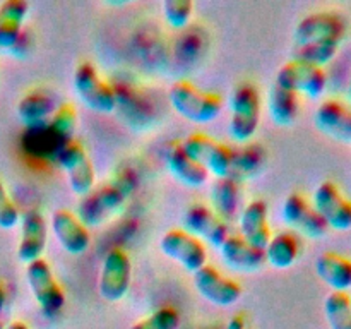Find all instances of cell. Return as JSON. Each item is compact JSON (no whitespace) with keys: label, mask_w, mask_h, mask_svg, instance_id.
<instances>
[{"label":"cell","mask_w":351,"mask_h":329,"mask_svg":"<svg viewBox=\"0 0 351 329\" xmlns=\"http://www.w3.org/2000/svg\"><path fill=\"white\" fill-rule=\"evenodd\" d=\"M139 184L136 170L123 168L122 171L110 178L108 182L101 184L99 187L93 188L88 195L82 197L77 208V218L86 226H98L115 212L123 208L134 191Z\"/></svg>","instance_id":"6da1fadb"},{"label":"cell","mask_w":351,"mask_h":329,"mask_svg":"<svg viewBox=\"0 0 351 329\" xmlns=\"http://www.w3.org/2000/svg\"><path fill=\"white\" fill-rule=\"evenodd\" d=\"M168 99L178 115L194 123L213 122L223 110V98L218 93L201 91L185 79L171 84Z\"/></svg>","instance_id":"7a4b0ae2"},{"label":"cell","mask_w":351,"mask_h":329,"mask_svg":"<svg viewBox=\"0 0 351 329\" xmlns=\"http://www.w3.org/2000/svg\"><path fill=\"white\" fill-rule=\"evenodd\" d=\"M230 113V136L237 143H249L256 136L261 122V95L256 86L242 82L233 89Z\"/></svg>","instance_id":"3957f363"},{"label":"cell","mask_w":351,"mask_h":329,"mask_svg":"<svg viewBox=\"0 0 351 329\" xmlns=\"http://www.w3.org/2000/svg\"><path fill=\"white\" fill-rule=\"evenodd\" d=\"M75 95L89 110L96 113H112L117 108V93L91 62H82L75 67L72 75Z\"/></svg>","instance_id":"277c9868"},{"label":"cell","mask_w":351,"mask_h":329,"mask_svg":"<svg viewBox=\"0 0 351 329\" xmlns=\"http://www.w3.org/2000/svg\"><path fill=\"white\" fill-rule=\"evenodd\" d=\"M26 281L38 307L47 317L57 315L65 305V293L55 280L50 264L41 257L26 264Z\"/></svg>","instance_id":"5b68a950"},{"label":"cell","mask_w":351,"mask_h":329,"mask_svg":"<svg viewBox=\"0 0 351 329\" xmlns=\"http://www.w3.org/2000/svg\"><path fill=\"white\" fill-rule=\"evenodd\" d=\"M274 84L308 99H319L328 88V74L321 67L290 60L280 67Z\"/></svg>","instance_id":"8992f818"},{"label":"cell","mask_w":351,"mask_h":329,"mask_svg":"<svg viewBox=\"0 0 351 329\" xmlns=\"http://www.w3.org/2000/svg\"><path fill=\"white\" fill-rule=\"evenodd\" d=\"M130 281H132V263L125 250L120 247L108 250L103 259L98 281V290L103 300L112 304L122 300L129 293Z\"/></svg>","instance_id":"52a82bcc"},{"label":"cell","mask_w":351,"mask_h":329,"mask_svg":"<svg viewBox=\"0 0 351 329\" xmlns=\"http://www.w3.org/2000/svg\"><path fill=\"white\" fill-rule=\"evenodd\" d=\"M348 31L345 17L338 12H312L297 24L293 31L295 47L319 43V41H338L341 43Z\"/></svg>","instance_id":"ba28073f"},{"label":"cell","mask_w":351,"mask_h":329,"mask_svg":"<svg viewBox=\"0 0 351 329\" xmlns=\"http://www.w3.org/2000/svg\"><path fill=\"white\" fill-rule=\"evenodd\" d=\"M180 146L189 156L194 158L199 164H202L208 173L215 175L216 178L230 175L233 149H230L223 143H218L206 134H192L187 139H184Z\"/></svg>","instance_id":"9c48e42d"},{"label":"cell","mask_w":351,"mask_h":329,"mask_svg":"<svg viewBox=\"0 0 351 329\" xmlns=\"http://www.w3.org/2000/svg\"><path fill=\"white\" fill-rule=\"evenodd\" d=\"M160 249L165 256L170 257L177 264H180L185 271L192 274L208 264V252H206L202 240L191 235L185 230H168L161 236Z\"/></svg>","instance_id":"30bf717a"},{"label":"cell","mask_w":351,"mask_h":329,"mask_svg":"<svg viewBox=\"0 0 351 329\" xmlns=\"http://www.w3.org/2000/svg\"><path fill=\"white\" fill-rule=\"evenodd\" d=\"M58 164L67 175L69 187L75 195L84 197L95 188V164L82 144L74 141L65 144L58 153Z\"/></svg>","instance_id":"8fae6325"},{"label":"cell","mask_w":351,"mask_h":329,"mask_svg":"<svg viewBox=\"0 0 351 329\" xmlns=\"http://www.w3.org/2000/svg\"><path fill=\"white\" fill-rule=\"evenodd\" d=\"M312 206L324 218L329 230L335 232L351 230V201L343 195L335 182L324 180L317 185L312 197Z\"/></svg>","instance_id":"7c38bea8"},{"label":"cell","mask_w":351,"mask_h":329,"mask_svg":"<svg viewBox=\"0 0 351 329\" xmlns=\"http://www.w3.org/2000/svg\"><path fill=\"white\" fill-rule=\"evenodd\" d=\"M283 221L308 239H324L329 233L328 223L314 209V206L298 192H291L281 208Z\"/></svg>","instance_id":"4fadbf2b"},{"label":"cell","mask_w":351,"mask_h":329,"mask_svg":"<svg viewBox=\"0 0 351 329\" xmlns=\"http://www.w3.org/2000/svg\"><path fill=\"white\" fill-rule=\"evenodd\" d=\"M194 284L197 293L216 307H232L242 297V287L209 264L195 271Z\"/></svg>","instance_id":"5bb4252c"},{"label":"cell","mask_w":351,"mask_h":329,"mask_svg":"<svg viewBox=\"0 0 351 329\" xmlns=\"http://www.w3.org/2000/svg\"><path fill=\"white\" fill-rule=\"evenodd\" d=\"M182 225L185 232L197 236L199 240H204L215 249H219L230 236L226 221H223L213 208L206 204L189 206L182 216Z\"/></svg>","instance_id":"9a60e30c"},{"label":"cell","mask_w":351,"mask_h":329,"mask_svg":"<svg viewBox=\"0 0 351 329\" xmlns=\"http://www.w3.org/2000/svg\"><path fill=\"white\" fill-rule=\"evenodd\" d=\"M51 232L62 249L71 256H81L91 245L88 226L67 209H57L51 215Z\"/></svg>","instance_id":"2e32d148"},{"label":"cell","mask_w":351,"mask_h":329,"mask_svg":"<svg viewBox=\"0 0 351 329\" xmlns=\"http://www.w3.org/2000/svg\"><path fill=\"white\" fill-rule=\"evenodd\" d=\"M47 219L40 209H27L21 216V239L17 245V257L23 264L41 259L47 247Z\"/></svg>","instance_id":"e0dca14e"},{"label":"cell","mask_w":351,"mask_h":329,"mask_svg":"<svg viewBox=\"0 0 351 329\" xmlns=\"http://www.w3.org/2000/svg\"><path fill=\"white\" fill-rule=\"evenodd\" d=\"M315 125L339 143L351 144V106L339 99H324L315 110Z\"/></svg>","instance_id":"ac0fdd59"},{"label":"cell","mask_w":351,"mask_h":329,"mask_svg":"<svg viewBox=\"0 0 351 329\" xmlns=\"http://www.w3.org/2000/svg\"><path fill=\"white\" fill-rule=\"evenodd\" d=\"M240 236L257 247L266 249L271 240V226L267 221V204L263 199H254L240 215Z\"/></svg>","instance_id":"d6986e66"},{"label":"cell","mask_w":351,"mask_h":329,"mask_svg":"<svg viewBox=\"0 0 351 329\" xmlns=\"http://www.w3.org/2000/svg\"><path fill=\"white\" fill-rule=\"evenodd\" d=\"M219 252L226 266L242 273H254L266 264L264 250L250 245L240 235H230L219 247Z\"/></svg>","instance_id":"ffe728a7"},{"label":"cell","mask_w":351,"mask_h":329,"mask_svg":"<svg viewBox=\"0 0 351 329\" xmlns=\"http://www.w3.org/2000/svg\"><path fill=\"white\" fill-rule=\"evenodd\" d=\"M317 276L331 288V291L351 290V259L336 252H324L315 260Z\"/></svg>","instance_id":"44dd1931"},{"label":"cell","mask_w":351,"mask_h":329,"mask_svg":"<svg viewBox=\"0 0 351 329\" xmlns=\"http://www.w3.org/2000/svg\"><path fill=\"white\" fill-rule=\"evenodd\" d=\"M29 12L24 0H5L0 3V48L12 50L23 36V24Z\"/></svg>","instance_id":"7402d4cb"},{"label":"cell","mask_w":351,"mask_h":329,"mask_svg":"<svg viewBox=\"0 0 351 329\" xmlns=\"http://www.w3.org/2000/svg\"><path fill=\"white\" fill-rule=\"evenodd\" d=\"M167 168L173 178L187 187H202L208 182L209 173L202 164H199L194 158L189 156L180 144L171 147L167 153Z\"/></svg>","instance_id":"603a6c76"},{"label":"cell","mask_w":351,"mask_h":329,"mask_svg":"<svg viewBox=\"0 0 351 329\" xmlns=\"http://www.w3.org/2000/svg\"><path fill=\"white\" fill-rule=\"evenodd\" d=\"M298 256H300V240L288 230L274 233L264 249L266 263L274 269H288L297 263Z\"/></svg>","instance_id":"cb8c5ba5"},{"label":"cell","mask_w":351,"mask_h":329,"mask_svg":"<svg viewBox=\"0 0 351 329\" xmlns=\"http://www.w3.org/2000/svg\"><path fill=\"white\" fill-rule=\"evenodd\" d=\"M55 103L48 93L31 91L24 95L17 103V117L26 127H40L50 120L55 112Z\"/></svg>","instance_id":"d4e9b609"},{"label":"cell","mask_w":351,"mask_h":329,"mask_svg":"<svg viewBox=\"0 0 351 329\" xmlns=\"http://www.w3.org/2000/svg\"><path fill=\"white\" fill-rule=\"evenodd\" d=\"M267 110L276 125L291 127L297 122L298 113H300L298 95L274 84L267 96Z\"/></svg>","instance_id":"484cf974"},{"label":"cell","mask_w":351,"mask_h":329,"mask_svg":"<svg viewBox=\"0 0 351 329\" xmlns=\"http://www.w3.org/2000/svg\"><path fill=\"white\" fill-rule=\"evenodd\" d=\"M211 202L213 211L223 221L233 218L240 202V182L230 177V175L223 178H216L211 187Z\"/></svg>","instance_id":"4316f807"},{"label":"cell","mask_w":351,"mask_h":329,"mask_svg":"<svg viewBox=\"0 0 351 329\" xmlns=\"http://www.w3.org/2000/svg\"><path fill=\"white\" fill-rule=\"evenodd\" d=\"M264 163H266V151H264V147L259 146V144H247V146L233 151L230 177H233L239 182L252 178L259 173Z\"/></svg>","instance_id":"83f0119b"},{"label":"cell","mask_w":351,"mask_h":329,"mask_svg":"<svg viewBox=\"0 0 351 329\" xmlns=\"http://www.w3.org/2000/svg\"><path fill=\"white\" fill-rule=\"evenodd\" d=\"M339 47H341V43H338V41H319V43L295 47L293 58H291V60L324 69L329 62L335 60V57L338 55Z\"/></svg>","instance_id":"f1b7e54d"},{"label":"cell","mask_w":351,"mask_h":329,"mask_svg":"<svg viewBox=\"0 0 351 329\" xmlns=\"http://www.w3.org/2000/svg\"><path fill=\"white\" fill-rule=\"evenodd\" d=\"M324 314L329 329H351V295L331 291L324 300Z\"/></svg>","instance_id":"f546056e"},{"label":"cell","mask_w":351,"mask_h":329,"mask_svg":"<svg viewBox=\"0 0 351 329\" xmlns=\"http://www.w3.org/2000/svg\"><path fill=\"white\" fill-rule=\"evenodd\" d=\"M50 129L57 134L62 139H71L74 136L75 129H77V112L71 103H64V105L57 106L53 115L48 120Z\"/></svg>","instance_id":"4dcf8cb0"},{"label":"cell","mask_w":351,"mask_h":329,"mask_svg":"<svg viewBox=\"0 0 351 329\" xmlns=\"http://www.w3.org/2000/svg\"><path fill=\"white\" fill-rule=\"evenodd\" d=\"M180 326V314L173 307H161L141 319L130 329H178Z\"/></svg>","instance_id":"1f68e13d"},{"label":"cell","mask_w":351,"mask_h":329,"mask_svg":"<svg viewBox=\"0 0 351 329\" xmlns=\"http://www.w3.org/2000/svg\"><path fill=\"white\" fill-rule=\"evenodd\" d=\"M194 3L191 0H167L163 3V16L168 26L173 29H182L191 23Z\"/></svg>","instance_id":"d6a6232c"},{"label":"cell","mask_w":351,"mask_h":329,"mask_svg":"<svg viewBox=\"0 0 351 329\" xmlns=\"http://www.w3.org/2000/svg\"><path fill=\"white\" fill-rule=\"evenodd\" d=\"M21 221V211L0 182V228L12 230Z\"/></svg>","instance_id":"836d02e7"},{"label":"cell","mask_w":351,"mask_h":329,"mask_svg":"<svg viewBox=\"0 0 351 329\" xmlns=\"http://www.w3.org/2000/svg\"><path fill=\"white\" fill-rule=\"evenodd\" d=\"M5 329H29V326L23 321H12L9 326H5Z\"/></svg>","instance_id":"e575fe53"},{"label":"cell","mask_w":351,"mask_h":329,"mask_svg":"<svg viewBox=\"0 0 351 329\" xmlns=\"http://www.w3.org/2000/svg\"><path fill=\"white\" fill-rule=\"evenodd\" d=\"M5 300H7V295H5V290H3L2 287H0V314H2L3 307H5Z\"/></svg>","instance_id":"d590c367"},{"label":"cell","mask_w":351,"mask_h":329,"mask_svg":"<svg viewBox=\"0 0 351 329\" xmlns=\"http://www.w3.org/2000/svg\"><path fill=\"white\" fill-rule=\"evenodd\" d=\"M346 98H348V101L351 103V79H350V84H348V89H346Z\"/></svg>","instance_id":"8d00e7d4"},{"label":"cell","mask_w":351,"mask_h":329,"mask_svg":"<svg viewBox=\"0 0 351 329\" xmlns=\"http://www.w3.org/2000/svg\"><path fill=\"white\" fill-rule=\"evenodd\" d=\"M0 329H5V326H3L2 322H0Z\"/></svg>","instance_id":"74e56055"}]
</instances>
